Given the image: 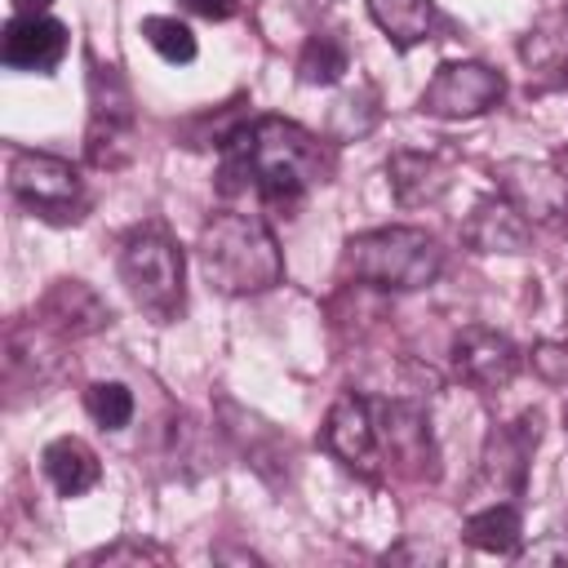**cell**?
<instances>
[{
  "label": "cell",
  "instance_id": "cell-1",
  "mask_svg": "<svg viewBox=\"0 0 568 568\" xmlns=\"http://www.w3.org/2000/svg\"><path fill=\"white\" fill-rule=\"evenodd\" d=\"M333 178V151L302 124L284 115L244 120L222 142V191L253 186L262 204L293 209L315 182Z\"/></svg>",
  "mask_w": 568,
  "mask_h": 568
},
{
  "label": "cell",
  "instance_id": "cell-2",
  "mask_svg": "<svg viewBox=\"0 0 568 568\" xmlns=\"http://www.w3.org/2000/svg\"><path fill=\"white\" fill-rule=\"evenodd\" d=\"M200 266L204 280L226 293V297H248V293H266L280 284L284 275V253L275 231L257 217V213H235V209H217L204 226H200Z\"/></svg>",
  "mask_w": 568,
  "mask_h": 568
},
{
  "label": "cell",
  "instance_id": "cell-3",
  "mask_svg": "<svg viewBox=\"0 0 568 568\" xmlns=\"http://www.w3.org/2000/svg\"><path fill=\"white\" fill-rule=\"evenodd\" d=\"M342 271L373 288L417 293L439 280L444 248L422 226H377V231H359L346 240Z\"/></svg>",
  "mask_w": 568,
  "mask_h": 568
},
{
  "label": "cell",
  "instance_id": "cell-4",
  "mask_svg": "<svg viewBox=\"0 0 568 568\" xmlns=\"http://www.w3.org/2000/svg\"><path fill=\"white\" fill-rule=\"evenodd\" d=\"M120 280L129 284L133 302L151 315V320H173L182 311V280H186V262L182 248L173 244V235L155 222L133 226L120 244Z\"/></svg>",
  "mask_w": 568,
  "mask_h": 568
},
{
  "label": "cell",
  "instance_id": "cell-5",
  "mask_svg": "<svg viewBox=\"0 0 568 568\" xmlns=\"http://www.w3.org/2000/svg\"><path fill=\"white\" fill-rule=\"evenodd\" d=\"M133 93L120 67L89 58V129H84V160L93 169H120L133 151Z\"/></svg>",
  "mask_w": 568,
  "mask_h": 568
},
{
  "label": "cell",
  "instance_id": "cell-6",
  "mask_svg": "<svg viewBox=\"0 0 568 568\" xmlns=\"http://www.w3.org/2000/svg\"><path fill=\"white\" fill-rule=\"evenodd\" d=\"M9 191L22 209H31L44 222H75L84 213L80 169L49 151H13L9 155Z\"/></svg>",
  "mask_w": 568,
  "mask_h": 568
},
{
  "label": "cell",
  "instance_id": "cell-7",
  "mask_svg": "<svg viewBox=\"0 0 568 568\" xmlns=\"http://www.w3.org/2000/svg\"><path fill=\"white\" fill-rule=\"evenodd\" d=\"M541 439V413L528 408L506 426H493L479 453V475H475V497H493V501H510L528 488V462L532 448Z\"/></svg>",
  "mask_w": 568,
  "mask_h": 568
},
{
  "label": "cell",
  "instance_id": "cell-8",
  "mask_svg": "<svg viewBox=\"0 0 568 568\" xmlns=\"http://www.w3.org/2000/svg\"><path fill=\"white\" fill-rule=\"evenodd\" d=\"M373 422H377V444H382L386 466L413 479L439 475V448L430 435V417L417 399H382L373 404Z\"/></svg>",
  "mask_w": 568,
  "mask_h": 568
},
{
  "label": "cell",
  "instance_id": "cell-9",
  "mask_svg": "<svg viewBox=\"0 0 568 568\" xmlns=\"http://www.w3.org/2000/svg\"><path fill=\"white\" fill-rule=\"evenodd\" d=\"M506 98V75L488 62H444L422 89L417 106L435 120H475Z\"/></svg>",
  "mask_w": 568,
  "mask_h": 568
},
{
  "label": "cell",
  "instance_id": "cell-10",
  "mask_svg": "<svg viewBox=\"0 0 568 568\" xmlns=\"http://www.w3.org/2000/svg\"><path fill=\"white\" fill-rule=\"evenodd\" d=\"M497 195H506L528 222H564L568 217V169L546 160H501L493 169Z\"/></svg>",
  "mask_w": 568,
  "mask_h": 568
},
{
  "label": "cell",
  "instance_id": "cell-11",
  "mask_svg": "<svg viewBox=\"0 0 568 568\" xmlns=\"http://www.w3.org/2000/svg\"><path fill=\"white\" fill-rule=\"evenodd\" d=\"M453 368L466 386H475L479 395H493V390H506L515 382L519 346L488 324H466L453 337Z\"/></svg>",
  "mask_w": 568,
  "mask_h": 568
},
{
  "label": "cell",
  "instance_id": "cell-12",
  "mask_svg": "<svg viewBox=\"0 0 568 568\" xmlns=\"http://www.w3.org/2000/svg\"><path fill=\"white\" fill-rule=\"evenodd\" d=\"M324 448L346 466L359 470L368 479H377V462H382V444H377V422H373V404L355 390L337 395L328 417H324Z\"/></svg>",
  "mask_w": 568,
  "mask_h": 568
},
{
  "label": "cell",
  "instance_id": "cell-13",
  "mask_svg": "<svg viewBox=\"0 0 568 568\" xmlns=\"http://www.w3.org/2000/svg\"><path fill=\"white\" fill-rule=\"evenodd\" d=\"M67 27L49 13H13L4 36H0V58L9 71H31V75H49L62 58H67Z\"/></svg>",
  "mask_w": 568,
  "mask_h": 568
},
{
  "label": "cell",
  "instance_id": "cell-14",
  "mask_svg": "<svg viewBox=\"0 0 568 568\" xmlns=\"http://www.w3.org/2000/svg\"><path fill=\"white\" fill-rule=\"evenodd\" d=\"M36 320L58 337V342H80V337H93L98 328L111 324V306L106 297L84 284V280H58L40 306H36Z\"/></svg>",
  "mask_w": 568,
  "mask_h": 568
},
{
  "label": "cell",
  "instance_id": "cell-15",
  "mask_svg": "<svg viewBox=\"0 0 568 568\" xmlns=\"http://www.w3.org/2000/svg\"><path fill=\"white\" fill-rule=\"evenodd\" d=\"M386 182L399 209H422V204H439L453 186V160L435 155V151H390L386 160Z\"/></svg>",
  "mask_w": 568,
  "mask_h": 568
},
{
  "label": "cell",
  "instance_id": "cell-16",
  "mask_svg": "<svg viewBox=\"0 0 568 568\" xmlns=\"http://www.w3.org/2000/svg\"><path fill=\"white\" fill-rule=\"evenodd\" d=\"M462 240L475 253H528L532 222L506 195H484V200H475L470 217L462 222Z\"/></svg>",
  "mask_w": 568,
  "mask_h": 568
},
{
  "label": "cell",
  "instance_id": "cell-17",
  "mask_svg": "<svg viewBox=\"0 0 568 568\" xmlns=\"http://www.w3.org/2000/svg\"><path fill=\"white\" fill-rule=\"evenodd\" d=\"M40 466H44L49 484H53L62 497H80V493H89V488L102 479L98 453H93L84 439H75V435L49 439L44 453H40Z\"/></svg>",
  "mask_w": 568,
  "mask_h": 568
},
{
  "label": "cell",
  "instance_id": "cell-18",
  "mask_svg": "<svg viewBox=\"0 0 568 568\" xmlns=\"http://www.w3.org/2000/svg\"><path fill=\"white\" fill-rule=\"evenodd\" d=\"M466 541L488 555H519L524 546V519L515 501H488L466 519Z\"/></svg>",
  "mask_w": 568,
  "mask_h": 568
},
{
  "label": "cell",
  "instance_id": "cell-19",
  "mask_svg": "<svg viewBox=\"0 0 568 568\" xmlns=\"http://www.w3.org/2000/svg\"><path fill=\"white\" fill-rule=\"evenodd\" d=\"M368 13L395 49L422 44L435 27V0H368Z\"/></svg>",
  "mask_w": 568,
  "mask_h": 568
},
{
  "label": "cell",
  "instance_id": "cell-20",
  "mask_svg": "<svg viewBox=\"0 0 568 568\" xmlns=\"http://www.w3.org/2000/svg\"><path fill=\"white\" fill-rule=\"evenodd\" d=\"M519 58L528 62L532 75H550V84L568 80V18H546L541 27H532L519 44Z\"/></svg>",
  "mask_w": 568,
  "mask_h": 568
},
{
  "label": "cell",
  "instance_id": "cell-21",
  "mask_svg": "<svg viewBox=\"0 0 568 568\" xmlns=\"http://www.w3.org/2000/svg\"><path fill=\"white\" fill-rule=\"evenodd\" d=\"M346 71H351V49H346L342 36H333V31L306 36V44H302V53H297V80H302V84H311V89L337 84Z\"/></svg>",
  "mask_w": 568,
  "mask_h": 568
},
{
  "label": "cell",
  "instance_id": "cell-22",
  "mask_svg": "<svg viewBox=\"0 0 568 568\" xmlns=\"http://www.w3.org/2000/svg\"><path fill=\"white\" fill-rule=\"evenodd\" d=\"M142 36H146V44L164 58V62H173V67H186V62H195V31L186 27V22H178V18H142Z\"/></svg>",
  "mask_w": 568,
  "mask_h": 568
},
{
  "label": "cell",
  "instance_id": "cell-23",
  "mask_svg": "<svg viewBox=\"0 0 568 568\" xmlns=\"http://www.w3.org/2000/svg\"><path fill=\"white\" fill-rule=\"evenodd\" d=\"M84 413L102 430H124L133 422V390L124 382H93L84 390Z\"/></svg>",
  "mask_w": 568,
  "mask_h": 568
},
{
  "label": "cell",
  "instance_id": "cell-24",
  "mask_svg": "<svg viewBox=\"0 0 568 568\" xmlns=\"http://www.w3.org/2000/svg\"><path fill=\"white\" fill-rule=\"evenodd\" d=\"M532 368H537L541 382L564 386L568 382V346L564 342H537L532 346Z\"/></svg>",
  "mask_w": 568,
  "mask_h": 568
},
{
  "label": "cell",
  "instance_id": "cell-25",
  "mask_svg": "<svg viewBox=\"0 0 568 568\" xmlns=\"http://www.w3.org/2000/svg\"><path fill=\"white\" fill-rule=\"evenodd\" d=\"M120 559H133V564H142V559H164V550H160V546H142V541H120V546H111V550L89 555V564H120Z\"/></svg>",
  "mask_w": 568,
  "mask_h": 568
},
{
  "label": "cell",
  "instance_id": "cell-26",
  "mask_svg": "<svg viewBox=\"0 0 568 568\" xmlns=\"http://www.w3.org/2000/svg\"><path fill=\"white\" fill-rule=\"evenodd\" d=\"M182 9H191V13L209 18V22H226V18L240 13V0H182Z\"/></svg>",
  "mask_w": 568,
  "mask_h": 568
},
{
  "label": "cell",
  "instance_id": "cell-27",
  "mask_svg": "<svg viewBox=\"0 0 568 568\" xmlns=\"http://www.w3.org/2000/svg\"><path fill=\"white\" fill-rule=\"evenodd\" d=\"M524 559H532V564H546V559H568V541H546V546H532V550H524Z\"/></svg>",
  "mask_w": 568,
  "mask_h": 568
},
{
  "label": "cell",
  "instance_id": "cell-28",
  "mask_svg": "<svg viewBox=\"0 0 568 568\" xmlns=\"http://www.w3.org/2000/svg\"><path fill=\"white\" fill-rule=\"evenodd\" d=\"M13 4V13H44L53 0H9Z\"/></svg>",
  "mask_w": 568,
  "mask_h": 568
},
{
  "label": "cell",
  "instance_id": "cell-29",
  "mask_svg": "<svg viewBox=\"0 0 568 568\" xmlns=\"http://www.w3.org/2000/svg\"><path fill=\"white\" fill-rule=\"evenodd\" d=\"M559 164H564V169H568V151H559Z\"/></svg>",
  "mask_w": 568,
  "mask_h": 568
},
{
  "label": "cell",
  "instance_id": "cell-30",
  "mask_svg": "<svg viewBox=\"0 0 568 568\" xmlns=\"http://www.w3.org/2000/svg\"><path fill=\"white\" fill-rule=\"evenodd\" d=\"M564 18H568V0H564Z\"/></svg>",
  "mask_w": 568,
  "mask_h": 568
},
{
  "label": "cell",
  "instance_id": "cell-31",
  "mask_svg": "<svg viewBox=\"0 0 568 568\" xmlns=\"http://www.w3.org/2000/svg\"><path fill=\"white\" fill-rule=\"evenodd\" d=\"M564 422H568V408H564Z\"/></svg>",
  "mask_w": 568,
  "mask_h": 568
}]
</instances>
